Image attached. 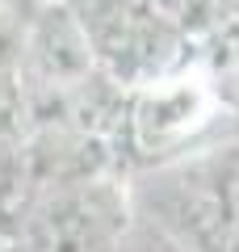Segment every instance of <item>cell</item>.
I'll return each instance as SVG.
<instances>
[{
    "label": "cell",
    "mask_w": 239,
    "mask_h": 252,
    "mask_svg": "<svg viewBox=\"0 0 239 252\" xmlns=\"http://www.w3.org/2000/svg\"><path fill=\"white\" fill-rule=\"evenodd\" d=\"M227 13H231V21H239V0H227Z\"/></svg>",
    "instance_id": "obj_10"
},
{
    "label": "cell",
    "mask_w": 239,
    "mask_h": 252,
    "mask_svg": "<svg viewBox=\"0 0 239 252\" xmlns=\"http://www.w3.org/2000/svg\"><path fill=\"white\" fill-rule=\"evenodd\" d=\"M0 252H21V240H13V244H9L4 235H0Z\"/></svg>",
    "instance_id": "obj_9"
},
{
    "label": "cell",
    "mask_w": 239,
    "mask_h": 252,
    "mask_svg": "<svg viewBox=\"0 0 239 252\" xmlns=\"http://www.w3.org/2000/svg\"><path fill=\"white\" fill-rule=\"evenodd\" d=\"M118 231V210L101 181L42 193L21 227V252H105Z\"/></svg>",
    "instance_id": "obj_1"
},
{
    "label": "cell",
    "mask_w": 239,
    "mask_h": 252,
    "mask_svg": "<svg viewBox=\"0 0 239 252\" xmlns=\"http://www.w3.org/2000/svg\"><path fill=\"white\" fill-rule=\"evenodd\" d=\"M30 139V89L21 72L0 76V152H13Z\"/></svg>",
    "instance_id": "obj_6"
},
{
    "label": "cell",
    "mask_w": 239,
    "mask_h": 252,
    "mask_svg": "<svg viewBox=\"0 0 239 252\" xmlns=\"http://www.w3.org/2000/svg\"><path fill=\"white\" fill-rule=\"evenodd\" d=\"M206 118V93L193 80H147L139 97H130V139L139 152L164 156L180 147Z\"/></svg>",
    "instance_id": "obj_3"
},
{
    "label": "cell",
    "mask_w": 239,
    "mask_h": 252,
    "mask_svg": "<svg viewBox=\"0 0 239 252\" xmlns=\"http://www.w3.org/2000/svg\"><path fill=\"white\" fill-rule=\"evenodd\" d=\"M34 84L42 89H71L89 72H97V55L92 42L80 26V17L71 13L67 0H51L38 4L30 13V34H26V63Z\"/></svg>",
    "instance_id": "obj_2"
},
{
    "label": "cell",
    "mask_w": 239,
    "mask_h": 252,
    "mask_svg": "<svg viewBox=\"0 0 239 252\" xmlns=\"http://www.w3.org/2000/svg\"><path fill=\"white\" fill-rule=\"evenodd\" d=\"M0 4H13V9H26V13H34L42 0H0Z\"/></svg>",
    "instance_id": "obj_8"
},
{
    "label": "cell",
    "mask_w": 239,
    "mask_h": 252,
    "mask_svg": "<svg viewBox=\"0 0 239 252\" xmlns=\"http://www.w3.org/2000/svg\"><path fill=\"white\" fill-rule=\"evenodd\" d=\"M168 227L177 240L193 252H227L231 235L239 231V219L214 177H193L172 193L168 202Z\"/></svg>",
    "instance_id": "obj_4"
},
{
    "label": "cell",
    "mask_w": 239,
    "mask_h": 252,
    "mask_svg": "<svg viewBox=\"0 0 239 252\" xmlns=\"http://www.w3.org/2000/svg\"><path fill=\"white\" fill-rule=\"evenodd\" d=\"M227 252H239V231L231 235V244H227Z\"/></svg>",
    "instance_id": "obj_11"
},
{
    "label": "cell",
    "mask_w": 239,
    "mask_h": 252,
    "mask_svg": "<svg viewBox=\"0 0 239 252\" xmlns=\"http://www.w3.org/2000/svg\"><path fill=\"white\" fill-rule=\"evenodd\" d=\"M26 34H30V13L0 4V76L21 72L26 63Z\"/></svg>",
    "instance_id": "obj_7"
},
{
    "label": "cell",
    "mask_w": 239,
    "mask_h": 252,
    "mask_svg": "<svg viewBox=\"0 0 239 252\" xmlns=\"http://www.w3.org/2000/svg\"><path fill=\"white\" fill-rule=\"evenodd\" d=\"M151 9H155L164 21H172L185 38L214 34L222 21H231L227 0H151Z\"/></svg>",
    "instance_id": "obj_5"
}]
</instances>
